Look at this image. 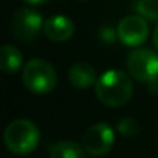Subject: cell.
<instances>
[{"label":"cell","mask_w":158,"mask_h":158,"mask_svg":"<svg viewBox=\"0 0 158 158\" xmlns=\"http://www.w3.org/2000/svg\"><path fill=\"white\" fill-rule=\"evenodd\" d=\"M3 139L10 152L16 155H28L37 147L40 141V132L33 121L20 118L6 126Z\"/></svg>","instance_id":"obj_2"},{"label":"cell","mask_w":158,"mask_h":158,"mask_svg":"<svg viewBox=\"0 0 158 158\" xmlns=\"http://www.w3.org/2000/svg\"><path fill=\"white\" fill-rule=\"evenodd\" d=\"M23 85L34 95H47L53 92L57 84L54 67L44 59H31L25 64L22 71Z\"/></svg>","instance_id":"obj_3"},{"label":"cell","mask_w":158,"mask_h":158,"mask_svg":"<svg viewBox=\"0 0 158 158\" xmlns=\"http://www.w3.org/2000/svg\"><path fill=\"white\" fill-rule=\"evenodd\" d=\"M42 16L31 8H20L14 13L11 20V33L20 42L33 40L44 28Z\"/></svg>","instance_id":"obj_5"},{"label":"cell","mask_w":158,"mask_h":158,"mask_svg":"<svg viewBox=\"0 0 158 158\" xmlns=\"http://www.w3.org/2000/svg\"><path fill=\"white\" fill-rule=\"evenodd\" d=\"M135 10L144 19L158 20V0H135Z\"/></svg>","instance_id":"obj_12"},{"label":"cell","mask_w":158,"mask_h":158,"mask_svg":"<svg viewBox=\"0 0 158 158\" xmlns=\"http://www.w3.org/2000/svg\"><path fill=\"white\" fill-rule=\"evenodd\" d=\"M98 99L107 107H121L127 104L133 95V84L129 74L121 70L104 71L95 84Z\"/></svg>","instance_id":"obj_1"},{"label":"cell","mask_w":158,"mask_h":158,"mask_svg":"<svg viewBox=\"0 0 158 158\" xmlns=\"http://www.w3.org/2000/svg\"><path fill=\"white\" fill-rule=\"evenodd\" d=\"M118 37L127 47H139L149 36V23L144 17L132 14L124 17L118 25Z\"/></svg>","instance_id":"obj_7"},{"label":"cell","mask_w":158,"mask_h":158,"mask_svg":"<svg viewBox=\"0 0 158 158\" xmlns=\"http://www.w3.org/2000/svg\"><path fill=\"white\" fill-rule=\"evenodd\" d=\"M23 64V56L22 53L11 47V45H3L0 50V67L6 74H13L20 70Z\"/></svg>","instance_id":"obj_11"},{"label":"cell","mask_w":158,"mask_h":158,"mask_svg":"<svg viewBox=\"0 0 158 158\" xmlns=\"http://www.w3.org/2000/svg\"><path fill=\"white\" fill-rule=\"evenodd\" d=\"M50 158H87V152L74 141L64 139L51 146Z\"/></svg>","instance_id":"obj_10"},{"label":"cell","mask_w":158,"mask_h":158,"mask_svg":"<svg viewBox=\"0 0 158 158\" xmlns=\"http://www.w3.org/2000/svg\"><path fill=\"white\" fill-rule=\"evenodd\" d=\"M23 2H27V3H30V5H44V3H47L48 0H23Z\"/></svg>","instance_id":"obj_14"},{"label":"cell","mask_w":158,"mask_h":158,"mask_svg":"<svg viewBox=\"0 0 158 158\" xmlns=\"http://www.w3.org/2000/svg\"><path fill=\"white\" fill-rule=\"evenodd\" d=\"M127 71L136 81L153 84L158 81V54L149 48L133 50L126 60Z\"/></svg>","instance_id":"obj_4"},{"label":"cell","mask_w":158,"mask_h":158,"mask_svg":"<svg viewBox=\"0 0 158 158\" xmlns=\"http://www.w3.org/2000/svg\"><path fill=\"white\" fill-rule=\"evenodd\" d=\"M115 143L113 129L106 123L93 124L87 129L82 136V147L92 156H102L106 155Z\"/></svg>","instance_id":"obj_6"},{"label":"cell","mask_w":158,"mask_h":158,"mask_svg":"<svg viewBox=\"0 0 158 158\" xmlns=\"http://www.w3.org/2000/svg\"><path fill=\"white\" fill-rule=\"evenodd\" d=\"M45 36L53 42H65L74 34V23L67 16H53L44 25Z\"/></svg>","instance_id":"obj_8"},{"label":"cell","mask_w":158,"mask_h":158,"mask_svg":"<svg viewBox=\"0 0 158 158\" xmlns=\"http://www.w3.org/2000/svg\"><path fill=\"white\" fill-rule=\"evenodd\" d=\"M118 130L124 136H135L139 133V126L133 118H123L118 123Z\"/></svg>","instance_id":"obj_13"},{"label":"cell","mask_w":158,"mask_h":158,"mask_svg":"<svg viewBox=\"0 0 158 158\" xmlns=\"http://www.w3.org/2000/svg\"><path fill=\"white\" fill-rule=\"evenodd\" d=\"M68 79L73 87L76 89H89L93 84H96V70L89 62H76L70 67Z\"/></svg>","instance_id":"obj_9"},{"label":"cell","mask_w":158,"mask_h":158,"mask_svg":"<svg viewBox=\"0 0 158 158\" xmlns=\"http://www.w3.org/2000/svg\"><path fill=\"white\" fill-rule=\"evenodd\" d=\"M153 45H155L156 50H158V25H156V28H155V31H153Z\"/></svg>","instance_id":"obj_15"}]
</instances>
